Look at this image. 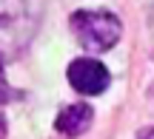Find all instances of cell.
Returning a JSON list of instances; mask_svg holds the SVG:
<instances>
[{
    "mask_svg": "<svg viewBox=\"0 0 154 139\" xmlns=\"http://www.w3.org/2000/svg\"><path fill=\"white\" fill-rule=\"evenodd\" d=\"M137 139H154V125H149V128H143L137 134Z\"/></svg>",
    "mask_w": 154,
    "mask_h": 139,
    "instance_id": "cell-5",
    "label": "cell"
},
{
    "mask_svg": "<svg viewBox=\"0 0 154 139\" xmlns=\"http://www.w3.org/2000/svg\"><path fill=\"white\" fill-rule=\"evenodd\" d=\"M9 97H14V91H11L9 83H6V71H3V62H0V102H6Z\"/></svg>",
    "mask_w": 154,
    "mask_h": 139,
    "instance_id": "cell-4",
    "label": "cell"
},
{
    "mask_svg": "<svg viewBox=\"0 0 154 139\" xmlns=\"http://www.w3.org/2000/svg\"><path fill=\"white\" fill-rule=\"evenodd\" d=\"M66 77H69V85L83 97L103 94V91L109 88V83H111L109 68L100 60H94V57H80V60H74L72 65H69Z\"/></svg>",
    "mask_w": 154,
    "mask_h": 139,
    "instance_id": "cell-2",
    "label": "cell"
},
{
    "mask_svg": "<svg viewBox=\"0 0 154 139\" xmlns=\"http://www.w3.org/2000/svg\"><path fill=\"white\" fill-rule=\"evenodd\" d=\"M72 31L86 51L103 54V51L117 45V40L123 34V23L117 14H111L106 9H80L72 14Z\"/></svg>",
    "mask_w": 154,
    "mask_h": 139,
    "instance_id": "cell-1",
    "label": "cell"
},
{
    "mask_svg": "<svg viewBox=\"0 0 154 139\" xmlns=\"http://www.w3.org/2000/svg\"><path fill=\"white\" fill-rule=\"evenodd\" d=\"M0 139H6V117L0 114Z\"/></svg>",
    "mask_w": 154,
    "mask_h": 139,
    "instance_id": "cell-6",
    "label": "cell"
},
{
    "mask_svg": "<svg viewBox=\"0 0 154 139\" xmlns=\"http://www.w3.org/2000/svg\"><path fill=\"white\" fill-rule=\"evenodd\" d=\"M91 119H94V111L88 102H74V105H66L54 119V128L57 134L63 136H80L91 128Z\"/></svg>",
    "mask_w": 154,
    "mask_h": 139,
    "instance_id": "cell-3",
    "label": "cell"
}]
</instances>
